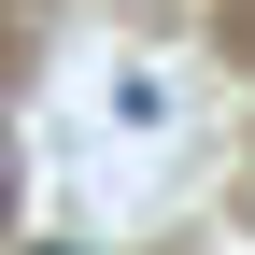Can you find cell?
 Here are the masks:
<instances>
[{
    "mask_svg": "<svg viewBox=\"0 0 255 255\" xmlns=\"http://www.w3.org/2000/svg\"><path fill=\"white\" fill-rule=\"evenodd\" d=\"M43 255H71V241H43Z\"/></svg>",
    "mask_w": 255,
    "mask_h": 255,
    "instance_id": "cell-1",
    "label": "cell"
}]
</instances>
